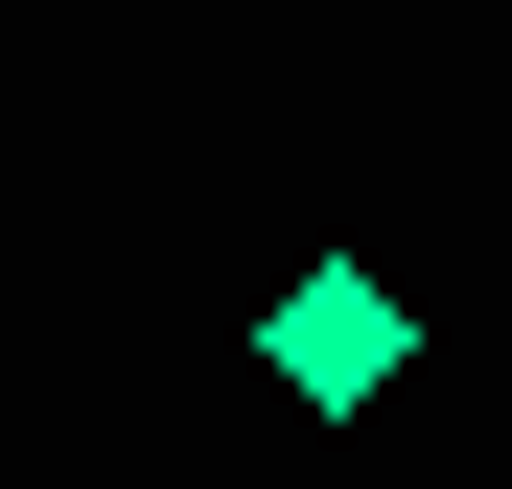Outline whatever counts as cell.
<instances>
[{"mask_svg":"<svg viewBox=\"0 0 512 489\" xmlns=\"http://www.w3.org/2000/svg\"><path fill=\"white\" fill-rule=\"evenodd\" d=\"M256 373H280L303 420H373V396L419 373V303H373V257H303L280 303H256Z\"/></svg>","mask_w":512,"mask_h":489,"instance_id":"6da1fadb","label":"cell"}]
</instances>
